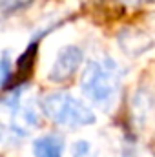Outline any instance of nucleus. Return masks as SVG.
<instances>
[{
    "mask_svg": "<svg viewBox=\"0 0 155 157\" xmlns=\"http://www.w3.org/2000/svg\"><path fill=\"white\" fill-rule=\"evenodd\" d=\"M122 75L124 70L115 59L112 57L91 59L88 60L82 71L80 90L91 104H95L104 112H110L117 104Z\"/></svg>",
    "mask_w": 155,
    "mask_h": 157,
    "instance_id": "f257e3e1",
    "label": "nucleus"
},
{
    "mask_svg": "<svg viewBox=\"0 0 155 157\" xmlns=\"http://www.w3.org/2000/svg\"><path fill=\"white\" fill-rule=\"evenodd\" d=\"M42 106H37L35 101H22L11 110V130L13 133L26 137L31 132H35L42 122Z\"/></svg>",
    "mask_w": 155,
    "mask_h": 157,
    "instance_id": "20e7f679",
    "label": "nucleus"
},
{
    "mask_svg": "<svg viewBox=\"0 0 155 157\" xmlns=\"http://www.w3.org/2000/svg\"><path fill=\"white\" fill-rule=\"evenodd\" d=\"M0 68H2V88L7 90L9 86V80H11V62H9V53L4 51L2 55V62H0Z\"/></svg>",
    "mask_w": 155,
    "mask_h": 157,
    "instance_id": "9d476101",
    "label": "nucleus"
},
{
    "mask_svg": "<svg viewBox=\"0 0 155 157\" xmlns=\"http://www.w3.org/2000/svg\"><path fill=\"white\" fill-rule=\"evenodd\" d=\"M64 143L57 135H42L33 143V155L35 157H62Z\"/></svg>",
    "mask_w": 155,
    "mask_h": 157,
    "instance_id": "0eeeda50",
    "label": "nucleus"
},
{
    "mask_svg": "<svg viewBox=\"0 0 155 157\" xmlns=\"http://www.w3.org/2000/svg\"><path fill=\"white\" fill-rule=\"evenodd\" d=\"M37 48H39V42L37 40H31L26 48V51L18 57L17 60V68L13 70V84H20L22 80H26L28 75H31V68H33V62H35V57H37Z\"/></svg>",
    "mask_w": 155,
    "mask_h": 157,
    "instance_id": "423d86ee",
    "label": "nucleus"
},
{
    "mask_svg": "<svg viewBox=\"0 0 155 157\" xmlns=\"http://www.w3.org/2000/svg\"><path fill=\"white\" fill-rule=\"evenodd\" d=\"M155 44L152 35L137 28H126L119 33V46L130 57H139Z\"/></svg>",
    "mask_w": 155,
    "mask_h": 157,
    "instance_id": "39448f33",
    "label": "nucleus"
},
{
    "mask_svg": "<svg viewBox=\"0 0 155 157\" xmlns=\"http://www.w3.org/2000/svg\"><path fill=\"white\" fill-rule=\"evenodd\" d=\"M33 0H0V7H2V17H7L11 13H17L24 7H28Z\"/></svg>",
    "mask_w": 155,
    "mask_h": 157,
    "instance_id": "1a4fd4ad",
    "label": "nucleus"
},
{
    "mask_svg": "<svg viewBox=\"0 0 155 157\" xmlns=\"http://www.w3.org/2000/svg\"><path fill=\"white\" fill-rule=\"evenodd\" d=\"M40 106H42L44 117H47L51 122L62 128L78 130L84 126H91L97 121L93 108L88 102L66 91H55L46 95Z\"/></svg>",
    "mask_w": 155,
    "mask_h": 157,
    "instance_id": "f03ea898",
    "label": "nucleus"
},
{
    "mask_svg": "<svg viewBox=\"0 0 155 157\" xmlns=\"http://www.w3.org/2000/svg\"><path fill=\"white\" fill-rule=\"evenodd\" d=\"M70 155L71 157H97V152L93 144L86 139H77L70 146Z\"/></svg>",
    "mask_w": 155,
    "mask_h": 157,
    "instance_id": "6e6552de",
    "label": "nucleus"
},
{
    "mask_svg": "<svg viewBox=\"0 0 155 157\" xmlns=\"http://www.w3.org/2000/svg\"><path fill=\"white\" fill-rule=\"evenodd\" d=\"M82 60H84V53L78 46L60 48V51L57 53V57H55V60L49 68L47 78L51 82H57V84L59 82H68L78 71Z\"/></svg>",
    "mask_w": 155,
    "mask_h": 157,
    "instance_id": "7ed1b4c3",
    "label": "nucleus"
}]
</instances>
